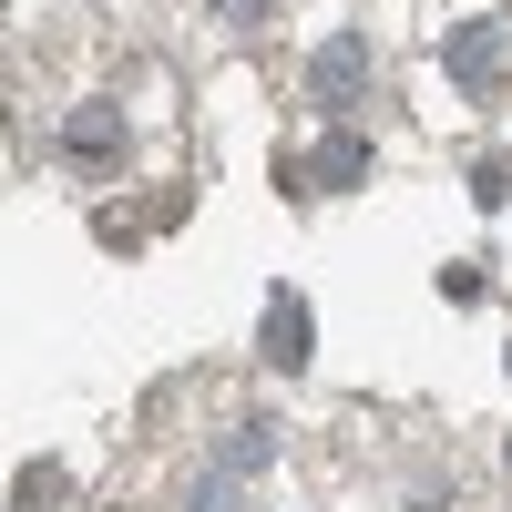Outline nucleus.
<instances>
[{"instance_id": "1", "label": "nucleus", "mask_w": 512, "mask_h": 512, "mask_svg": "<svg viewBox=\"0 0 512 512\" xmlns=\"http://www.w3.org/2000/svg\"><path fill=\"white\" fill-rule=\"evenodd\" d=\"M62 154L93 164V175H103V164H123V113H113V103H82V113L62 123Z\"/></svg>"}, {"instance_id": "2", "label": "nucleus", "mask_w": 512, "mask_h": 512, "mask_svg": "<svg viewBox=\"0 0 512 512\" xmlns=\"http://www.w3.org/2000/svg\"><path fill=\"white\" fill-rule=\"evenodd\" d=\"M359 82H369V52H359V41H318V62H308V93H318V103H349Z\"/></svg>"}, {"instance_id": "3", "label": "nucleus", "mask_w": 512, "mask_h": 512, "mask_svg": "<svg viewBox=\"0 0 512 512\" xmlns=\"http://www.w3.org/2000/svg\"><path fill=\"white\" fill-rule=\"evenodd\" d=\"M451 72L472 82V93H492V72H502V31H492V21H472V31L451 41Z\"/></svg>"}, {"instance_id": "4", "label": "nucleus", "mask_w": 512, "mask_h": 512, "mask_svg": "<svg viewBox=\"0 0 512 512\" xmlns=\"http://www.w3.org/2000/svg\"><path fill=\"white\" fill-rule=\"evenodd\" d=\"M359 164H369L359 134H328V154H318V175H328V185H359Z\"/></svg>"}, {"instance_id": "5", "label": "nucleus", "mask_w": 512, "mask_h": 512, "mask_svg": "<svg viewBox=\"0 0 512 512\" xmlns=\"http://www.w3.org/2000/svg\"><path fill=\"white\" fill-rule=\"evenodd\" d=\"M267 349L297 369V359H308V328H297V297H277V338H267Z\"/></svg>"}, {"instance_id": "6", "label": "nucleus", "mask_w": 512, "mask_h": 512, "mask_svg": "<svg viewBox=\"0 0 512 512\" xmlns=\"http://www.w3.org/2000/svg\"><path fill=\"white\" fill-rule=\"evenodd\" d=\"M226 11H236V21H256V11H267V0H226Z\"/></svg>"}]
</instances>
